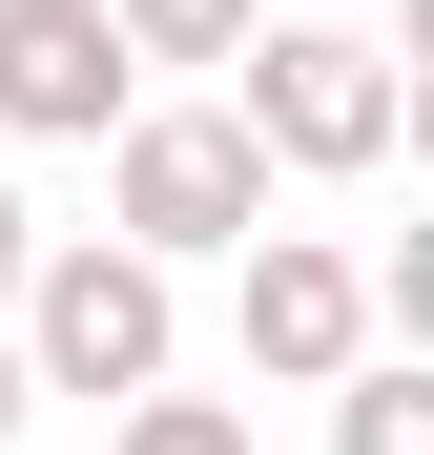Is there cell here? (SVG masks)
I'll use <instances>...</instances> for the list:
<instances>
[{
	"label": "cell",
	"mask_w": 434,
	"mask_h": 455,
	"mask_svg": "<svg viewBox=\"0 0 434 455\" xmlns=\"http://www.w3.org/2000/svg\"><path fill=\"white\" fill-rule=\"evenodd\" d=\"M228 124H249V166H269V187H373L393 145H414V84H393V42H373V21H249Z\"/></svg>",
	"instance_id": "cell-1"
},
{
	"label": "cell",
	"mask_w": 434,
	"mask_h": 455,
	"mask_svg": "<svg viewBox=\"0 0 434 455\" xmlns=\"http://www.w3.org/2000/svg\"><path fill=\"white\" fill-rule=\"evenodd\" d=\"M21 394H166V352H186V290L145 269V249H104V228H42V269H21Z\"/></svg>",
	"instance_id": "cell-2"
},
{
	"label": "cell",
	"mask_w": 434,
	"mask_h": 455,
	"mask_svg": "<svg viewBox=\"0 0 434 455\" xmlns=\"http://www.w3.org/2000/svg\"><path fill=\"white\" fill-rule=\"evenodd\" d=\"M249 228H269V166H249L228 104H124L104 124V249H145V269L186 290V269H228Z\"/></svg>",
	"instance_id": "cell-3"
},
{
	"label": "cell",
	"mask_w": 434,
	"mask_h": 455,
	"mask_svg": "<svg viewBox=\"0 0 434 455\" xmlns=\"http://www.w3.org/2000/svg\"><path fill=\"white\" fill-rule=\"evenodd\" d=\"M228 352L269 372V394H331V372L373 352V269H351L331 228H249L228 249Z\"/></svg>",
	"instance_id": "cell-4"
},
{
	"label": "cell",
	"mask_w": 434,
	"mask_h": 455,
	"mask_svg": "<svg viewBox=\"0 0 434 455\" xmlns=\"http://www.w3.org/2000/svg\"><path fill=\"white\" fill-rule=\"evenodd\" d=\"M145 104V62L104 42V0H0V145H104Z\"/></svg>",
	"instance_id": "cell-5"
},
{
	"label": "cell",
	"mask_w": 434,
	"mask_h": 455,
	"mask_svg": "<svg viewBox=\"0 0 434 455\" xmlns=\"http://www.w3.org/2000/svg\"><path fill=\"white\" fill-rule=\"evenodd\" d=\"M331 455H434V372L414 352H351L331 372Z\"/></svg>",
	"instance_id": "cell-6"
},
{
	"label": "cell",
	"mask_w": 434,
	"mask_h": 455,
	"mask_svg": "<svg viewBox=\"0 0 434 455\" xmlns=\"http://www.w3.org/2000/svg\"><path fill=\"white\" fill-rule=\"evenodd\" d=\"M249 21H269V0H104L124 62H249Z\"/></svg>",
	"instance_id": "cell-7"
},
{
	"label": "cell",
	"mask_w": 434,
	"mask_h": 455,
	"mask_svg": "<svg viewBox=\"0 0 434 455\" xmlns=\"http://www.w3.org/2000/svg\"><path fill=\"white\" fill-rule=\"evenodd\" d=\"M104 455H249V414H228V394H124Z\"/></svg>",
	"instance_id": "cell-8"
},
{
	"label": "cell",
	"mask_w": 434,
	"mask_h": 455,
	"mask_svg": "<svg viewBox=\"0 0 434 455\" xmlns=\"http://www.w3.org/2000/svg\"><path fill=\"white\" fill-rule=\"evenodd\" d=\"M21 269H42V207H21V187H0V311H21Z\"/></svg>",
	"instance_id": "cell-9"
},
{
	"label": "cell",
	"mask_w": 434,
	"mask_h": 455,
	"mask_svg": "<svg viewBox=\"0 0 434 455\" xmlns=\"http://www.w3.org/2000/svg\"><path fill=\"white\" fill-rule=\"evenodd\" d=\"M21 414H42V394H21V352H0V435H21Z\"/></svg>",
	"instance_id": "cell-10"
}]
</instances>
